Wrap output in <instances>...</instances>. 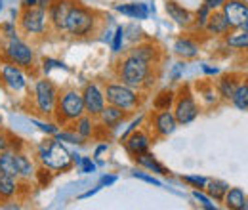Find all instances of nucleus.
<instances>
[{"mask_svg":"<svg viewBox=\"0 0 248 210\" xmlns=\"http://www.w3.org/2000/svg\"><path fill=\"white\" fill-rule=\"evenodd\" d=\"M48 10L34 6V8H23L21 16H19V29L29 36H38L44 34L48 29Z\"/></svg>","mask_w":248,"mask_h":210,"instance_id":"6e6552de","label":"nucleus"},{"mask_svg":"<svg viewBox=\"0 0 248 210\" xmlns=\"http://www.w3.org/2000/svg\"><path fill=\"white\" fill-rule=\"evenodd\" d=\"M117 181V176H103L101 180H99V185L103 187V185H113Z\"/></svg>","mask_w":248,"mask_h":210,"instance_id":"09e8293b","label":"nucleus"},{"mask_svg":"<svg viewBox=\"0 0 248 210\" xmlns=\"http://www.w3.org/2000/svg\"><path fill=\"white\" fill-rule=\"evenodd\" d=\"M115 10L121 12L123 16H128L132 19H145L149 14L147 4L143 2H128V4H115Z\"/></svg>","mask_w":248,"mask_h":210,"instance_id":"f3484780","label":"nucleus"},{"mask_svg":"<svg viewBox=\"0 0 248 210\" xmlns=\"http://www.w3.org/2000/svg\"><path fill=\"white\" fill-rule=\"evenodd\" d=\"M141 120H143V117H138V119L134 120V122H132L130 126H128V130H126V132L123 134V138H126V136H130V134H132V132H134V130H136V128H138V126L141 124Z\"/></svg>","mask_w":248,"mask_h":210,"instance_id":"de8ad7c7","label":"nucleus"},{"mask_svg":"<svg viewBox=\"0 0 248 210\" xmlns=\"http://www.w3.org/2000/svg\"><path fill=\"white\" fill-rule=\"evenodd\" d=\"M78 164H80V172H84V174H92V172H95V162H93L90 157H82Z\"/></svg>","mask_w":248,"mask_h":210,"instance_id":"4c0bfd02","label":"nucleus"},{"mask_svg":"<svg viewBox=\"0 0 248 210\" xmlns=\"http://www.w3.org/2000/svg\"><path fill=\"white\" fill-rule=\"evenodd\" d=\"M2 4H4V0H0V12H2Z\"/></svg>","mask_w":248,"mask_h":210,"instance_id":"052dcab7","label":"nucleus"},{"mask_svg":"<svg viewBox=\"0 0 248 210\" xmlns=\"http://www.w3.org/2000/svg\"><path fill=\"white\" fill-rule=\"evenodd\" d=\"M38 6V0H21V8H34Z\"/></svg>","mask_w":248,"mask_h":210,"instance_id":"603ef678","label":"nucleus"},{"mask_svg":"<svg viewBox=\"0 0 248 210\" xmlns=\"http://www.w3.org/2000/svg\"><path fill=\"white\" fill-rule=\"evenodd\" d=\"M75 124H77V134L80 136V138H88V136H92L93 134V120H92V115H82V117H78V119L75 120Z\"/></svg>","mask_w":248,"mask_h":210,"instance_id":"7c9ffc66","label":"nucleus"},{"mask_svg":"<svg viewBox=\"0 0 248 210\" xmlns=\"http://www.w3.org/2000/svg\"><path fill=\"white\" fill-rule=\"evenodd\" d=\"M103 151H107V145H99V147L95 149V157H99V155H101Z\"/></svg>","mask_w":248,"mask_h":210,"instance_id":"4d7b16f0","label":"nucleus"},{"mask_svg":"<svg viewBox=\"0 0 248 210\" xmlns=\"http://www.w3.org/2000/svg\"><path fill=\"white\" fill-rule=\"evenodd\" d=\"M204 189H206V193H208L214 201H223V197H225V193H227L229 185L221 180H206Z\"/></svg>","mask_w":248,"mask_h":210,"instance_id":"c756f323","label":"nucleus"},{"mask_svg":"<svg viewBox=\"0 0 248 210\" xmlns=\"http://www.w3.org/2000/svg\"><path fill=\"white\" fill-rule=\"evenodd\" d=\"M208 17H210V8L204 4V6H201V10H199V14H197V25H199V29H204Z\"/></svg>","mask_w":248,"mask_h":210,"instance_id":"c9c22d12","label":"nucleus"},{"mask_svg":"<svg viewBox=\"0 0 248 210\" xmlns=\"http://www.w3.org/2000/svg\"><path fill=\"white\" fill-rule=\"evenodd\" d=\"M58 97H60V90H58V86L50 79H38L34 82V88H32V105H34V111L38 115L52 117L56 113Z\"/></svg>","mask_w":248,"mask_h":210,"instance_id":"f03ea898","label":"nucleus"},{"mask_svg":"<svg viewBox=\"0 0 248 210\" xmlns=\"http://www.w3.org/2000/svg\"><path fill=\"white\" fill-rule=\"evenodd\" d=\"M184 181L195 185V187H204L206 185V178H201V176H184Z\"/></svg>","mask_w":248,"mask_h":210,"instance_id":"c03bdc74","label":"nucleus"},{"mask_svg":"<svg viewBox=\"0 0 248 210\" xmlns=\"http://www.w3.org/2000/svg\"><path fill=\"white\" fill-rule=\"evenodd\" d=\"M97 117H99V120H101L103 126H107V128H115V126H119V124L124 120L126 113H124V109H121V107L107 105V107H103V111H101Z\"/></svg>","mask_w":248,"mask_h":210,"instance_id":"a211bd4d","label":"nucleus"},{"mask_svg":"<svg viewBox=\"0 0 248 210\" xmlns=\"http://www.w3.org/2000/svg\"><path fill=\"white\" fill-rule=\"evenodd\" d=\"M52 67H60V69H65L62 61H54V60H44V73H48Z\"/></svg>","mask_w":248,"mask_h":210,"instance_id":"49530a36","label":"nucleus"},{"mask_svg":"<svg viewBox=\"0 0 248 210\" xmlns=\"http://www.w3.org/2000/svg\"><path fill=\"white\" fill-rule=\"evenodd\" d=\"M34 178H36L40 187H46L52 181V170L48 166H42L40 164V168H36V172H34Z\"/></svg>","mask_w":248,"mask_h":210,"instance_id":"473e14b6","label":"nucleus"},{"mask_svg":"<svg viewBox=\"0 0 248 210\" xmlns=\"http://www.w3.org/2000/svg\"><path fill=\"white\" fill-rule=\"evenodd\" d=\"M0 32H2L6 38H14V36H17L16 23H14V21H6V23H2V25H0Z\"/></svg>","mask_w":248,"mask_h":210,"instance_id":"e433bc0d","label":"nucleus"},{"mask_svg":"<svg viewBox=\"0 0 248 210\" xmlns=\"http://www.w3.org/2000/svg\"><path fill=\"white\" fill-rule=\"evenodd\" d=\"M151 122H153V130L156 132V136H168L178 126V120L174 117V113H170V109L168 111H155L151 117Z\"/></svg>","mask_w":248,"mask_h":210,"instance_id":"4468645a","label":"nucleus"},{"mask_svg":"<svg viewBox=\"0 0 248 210\" xmlns=\"http://www.w3.org/2000/svg\"><path fill=\"white\" fill-rule=\"evenodd\" d=\"M176 109H174V117L180 124H189L197 119L199 115V107L195 103V97L193 94L189 92V88H182L180 96H176V101H174Z\"/></svg>","mask_w":248,"mask_h":210,"instance_id":"9b49d317","label":"nucleus"},{"mask_svg":"<svg viewBox=\"0 0 248 210\" xmlns=\"http://www.w3.org/2000/svg\"><path fill=\"white\" fill-rule=\"evenodd\" d=\"M0 176H2V170H0Z\"/></svg>","mask_w":248,"mask_h":210,"instance_id":"e2e57ef3","label":"nucleus"},{"mask_svg":"<svg viewBox=\"0 0 248 210\" xmlns=\"http://www.w3.org/2000/svg\"><path fill=\"white\" fill-rule=\"evenodd\" d=\"M17 191H19V181H17V178L6 176V174L0 176V199L2 201H8V199L16 197Z\"/></svg>","mask_w":248,"mask_h":210,"instance_id":"4be33fe9","label":"nucleus"},{"mask_svg":"<svg viewBox=\"0 0 248 210\" xmlns=\"http://www.w3.org/2000/svg\"><path fill=\"white\" fill-rule=\"evenodd\" d=\"M0 82L2 86L12 94H21L27 88V75L25 69L12 63V61H2L0 63Z\"/></svg>","mask_w":248,"mask_h":210,"instance_id":"1a4fd4ad","label":"nucleus"},{"mask_svg":"<svg viewBox=\"0 0 248 210\" xmlns=\"http://www.w3.org/2000/svg\"><path fill=\"white\" fill-rule=\"evenodd\" d=\"M174 52H176L180 58H184V60H191V58H195V56L199 54V46H197L191 38L182 36V38H178V40L174 42Z\"/></svg>","mask_w":248,"mask_h":210,"instance_id":"aec40b11","label":"nucleus"},{"mask_svg":"<svg viewBox=\"0 0 248 210\" xmlns=\"http://www.w3.org/2000/svg\"><path fill=\"white\" fill-rule=\"evenodd\" d=\"M82 101H84V111L92 117H97L105 107V94L99 90L97 84L90 82L82 90Z\"/></svg>","mask_w":248,"mask_h":210,"instance_id":"f8f14e48","label":"nucleus"},{"mask_svg":"<svg viewBox=\"0 0 248 210\" xmlns=\"http://www.w3.org/2000/svg\"><path fill=\"white\" fill-rule=\"evenodd\" d=\"M221 14L227 19L231 29H245L248 23V2L247 0H223Z\"/></svg>","mask_w":248,"mask_h":210,"instance_id":"9d476101","label":"nucleus"},{"mask_svg":"<svg viewBox=\"0 0 248 210\" xmlns=\"http://www.w3.org/2000/svg\"><path fill=\"white\" fill-rule=\"evenodd\" d=\"M204 29L208 31L210 34H223V32H227L229 25H227V19H225V16L221 12H212L208 21H206V25H204Z\"/></svg>","mask_w":248,"mask_h":210,"instance_id":"412c9836","label":"nucleus"},{"mask_svg":"<svg viewBox=\"0 0 248 210\" xmlns=\"http://www.w3.org/2000/svg\"><path fill=\"white\" fill-rule=\"evenodd\" d=\"M123 40H124V29L123 27H117V31H115V40H113V52H121Z\"/></svg>","mask_w":248,"mask_h":210,"instance_id":"a19ab883","label":"nucleus"},{"mask_svg":"<svg viewBox=\"0 0 248 210\" xmlns=\"http://www.w3.org/2000/svg\"><path fill=\"white\" fill-rule=\"evenodd\" d=\"M245 31H248V23H247V25H245Z\"/></svg>","mask_w":248,"mask_h":210,"instance_id":"680f3d73","label":"nucleus"},{"mask_svg":"<svg viewBox=\"0 0 248 210\" xmlns=\"http://www.w3.org/2000/svg\"><path fill=\"white\" fill-rule=\"evenodd\" d=\"M103 94H105V99H107L109 105L121 107L124 111H130V109L140 105V97H138L140 94L136 92V88H132V86H128L124 82H121V84H117V82L107 84Z\"/></svg>","mask_w":248,"mask_h":210,"instance_id":"0eeeda50","label":"nucleus"},{"mask_svg":"<svg viewBox=\"0 0 248 210\" xmlns=\"http://www.w3.org/2000/svg\"><path fill=\"white\" fill-rule=\"evenodd\" d=\"M182 71H184V65H182V63H178V67H176V69H174V73H172V79L176 81V79L180 77V73H182Z\"/></svg>","mask_w":248,"mask_h":210,"instance_id":"864d4df0","label":"nucleus"},{"mask_svg":"<svg viewBox=\"0 0 248 210\" xmlns=\"http://www.w3.org/2000/svg\"><path fill=\"white\" fill-rule=\"evenodd\" d=\"M174 101H176V92L168 90V88L160 90L153 99V109L155 111H168L174 105Z\"/></svg>","mask_w":248,"mask_h":210,"instance_id":"b1692460","label":"nucleus"},{"mask_svg":"<svg viewBox=\"0 0 248 210\" xmlns=\"http://www.w3.org/2000/svg\"><path fill=\"white\" fill-rule=\"evenodd\" d=\"M2 124H4V119H2V115H0V128H2Z\"/></svg>","mask_w":248,"mask_h":210,"instance_id":"bf43d9fd","label":"nucleus"},{"mask_svg":"<svg viewBox=\"0 0 248 210\" xmlns=\"http://www.w3.org/2000/svg\"><path fill=\"white\" fill-rule=\"evenodd\" d=\"M134 178H138V180H143L147 181V183H151V185H156V187H160V181L153 178V176H147V174H143V172H134Z\"/></svg>","mask_w":248,"mask_h":210,"instance_id":"a18cd8bd","label":"nucleus"},{"mask_svg":"<svg viewBox=\"0 0 248 210\" xmlns=\"http://www.w3.org/2000/svg\"><path fill=\"white\" fill-rule=\"evenodd\" d=\"M199 92H202V96H204V99L208 103L216 101V94H214V84L212 82H201L199 84Z\"/></svg>","mask_w":248,"mask_h":210,"instance_id":"72a5a7b5","label":"nucleus"},{"mask_svg":"<svg viewBox=\"0 0 248 210\" xmlns=\"http://www.w3.org/2000/svg\"><path fill=\"white\" fill-rule=\"evenodd\" d=\"M56 140H60V142H69V144H80L84 138H80L77 132H75V134H71V132H58V134H56Z\"/></svg>","mask_w":248,"mask_h":210,"instance_id":"f704fd0d","label":"nucleus"},{"mask_svg":"<svg viewBox=\"0 0 248 210\" xmlns=\"http://www.w3.org/2000/svg\"><path fill=\"white\" fill-rule=\"evenodd\" d=\"M237 84H239L237 75H223V77L217 81V92H219L221 97L231 99V96H233V92L237 88Z\"/></svg>","mask_w":248,"mask_h":210,"instance_id":"a878e982","label":"nucleus"},{"mask_svg":"<svg viewBox=\"0 0 248 210\" xmlns=\"http://www.w3.org/2000/svg\"><path fill=\"white\" fill-rule=\"evenodd\" d=\"M130 54H134V56H138V58L145 60L147 63H156V61H158V50H156V46H153L151 42H145V44H138V46H134Z\"/></svg>","mask_w":248,"mask_h":210,"instance_id":"5701e85b","label":"nucleus"},{"mask_svg":"<svg viewBox=\"0 0 248 210\" xmlns=\"http://www.w3.org/2000/svg\"><path fill=\"white\" fill-rule=\"evenodd\" d=\"M10 149L14 151V153H17V151H23V149H25V144H23V140H21L19 136H12V134H10Z\"/></svg>","mask_w":248,"mask_h":210,"instance_id":"79ce46f5","label":"nucleus"},{"mask_svg":"<svg viewBox=\"0 0 248 210\" xmlns=\"http://www.w3.org/2000/svg\"><path fill=\"white\" fill-rule=\"evenodd\" d=\"M95 14L92 10L75 4L67 16V23H65V31L73 36H88L92 34L95 29Z\"/></svg>","mask_w":248,"mask_h":210,"instance_id":"20e7f679","label":"nucleus"},{"mask_svg":"<svg viewBox=\"0 0 248 210\" xmlns=\"http://www.w3.org/2000/svg\"><path fill=\"white\" fill-rule=\"evenodd\" d=\"M204 4H206L210 10H216V8H219V6L223 4V0H204Z\"/></svg>","mask_w":248,"mask_h":210,"instance_id":"8fccbe9b","label":"nucleus"},{"mask_svg":"<svg viewBox=\"0 0 248 210\" xmlns=\"http://www.w3.org/2000/svg\"><path fill=\"white\" fill-rule=\"evenodd\" d=\"M36 126H38V130H42V132H46V134H58L60 130H58V126L56 124H52V122H42V120H32Z\"/></svg>","mask_w":248,"mask_h":210,"instance_id":"58836bf2","label":"nucleus"},{"mask_svg":"<svg viewBox=\"0 0 248 210\" xmlns=\"http://www.w3.org/2000/svg\"><path fill=\"white\" fill-rule=\"evenodd\" d=\"M202 69H204V73H208V75H216V73H217V69H216V67L212 69V67H206V65H204Z\"/></svg>","mask_w":248,"mask_h":210,"instance_id":"6e6d98bb","label":"nucleus"},{"mask_svg":"<svg viewBox=\"0 0 248 210\" xmlns=\"http://www.w3.org/2000/svg\"><path fill=\"white\" fill-rule=\"evenodd\" d=\"M14 157H16V168H17V178H21V180H31L34 178V172H36V168H34V164H32V161L23 153V151H17V153H14Z\"/></svg>","mask_w":248,"mask_h":210,"instance_id":"6ab92c4d","label":"nucleus"},{"mask_svg":"<svg viewBox=\"0 0 248 210\" xmlns=\"http://www.w3.org/2000/svg\"><path fill=\"white\" fill-rule=\"evenodd\" d=\"M231 101L235 103V107H239L241 111H247L248 109V79L245 82H239L237 88L231 96Z\"/></svg>","mask_w":248,"mask_h":210,"instance_id":"c85d7f7f","label":"nucleus"},{"mask_svg":"<svg viewBox=\"0 0 248 210\" xmlns=\"http://www.w3.org/2000/svg\"><path fill=\"white\" fill-rule=\"evenodd\" d=\"M126 140V151L134 157L149 151V145H151V138L145 130H134L130 136L124 138Z\"/></svg>","mask_w":248,"mask_h":210,"instance_id":"2eb2a0df","label":"nucleus"},{"mask_svg":"<svg viewBox=\"0 0 248 210\" xmlns=\"http://www.w3.org/2000/svg\"><path fill=\"white\" fill-rule=\"evenodd\" d=\"M10 149V132L0 128V151Z\"/></svg>","mask_w":248,"mask_h":210,"instance_id":"37998d69","label":"nucleus"},{"mask_svg":"<svg viewBox=\"0 0 248 210\" xmlns=\"http://www.w3.org/2000/svg\"><path fill=\"white\" fill-rule=\"evenodd\" d=\"M0 170H2V174H6V176H14V178H17L16 157H14V151L12 149L0 151Z\"/></svg>","mask_w":248,"mask_h":210,"instance_id":"393cba45","label":"nucleus"},{"mask_svg":"<svg viewBox=\"0 0 248 210\" xmlns=\"http://www.w3.org/2000/svg\"><path fill=\"white\" fill-rule=\"evenodd\" d=\"M223 203L225 207L231 210H241L243 209V203H245V193L241 187H233V189H227L225 197H223Z\"/></svg>","mask_w":248,"mask_h":210,"instance_id":"cd10ccee","label":"nucleus"},{"mask_svg":"<svg viewBox=\"0 0 248 210\" xmlns=\"http://www.w3.org/2000/svg\"><path fill=\"white\" fill-rule=\"evenodd\" d=\"M36 157H38L40 164H42V166H48L50 170L67 172V170L73 168L71 153L63 147L60 140H46L42 145H38Z\"/></svg>","mask_w":248,"mask_h":210,"instance_id":"f257e3e1","label":"nucleus"},{"mask_svg":"<svg viewBox=\"0 0 248 210\" xmlns=\"http://www.w3.org/2000/svg\"><path fill=\"white\" fill-rule=\"evenodd\" d=\"M50 4H52V0H38V6H40V8H44V10H48V8H50Z\"/></svg>","mask_w":248,"mask_h":210,"instance_id":"5fc2aeb1","label":"nucleus"},{"mask_svg":"<svg viewBox=\"0 0 248 210\" xmlns=\"http://www.w3.org/2000/svg\"><path fill=\"white\" fill-rule=\"evenodd\" d=\"M84 111V101H82V92L69 88L60 94L58 105H56V122L65 124V122H75L78 117H82Z\"/></svg>","mask_w":248,"mask_h":210,"instance_id":"7ed1b4c3","label":"nucleus"},{"mask_svg":"<svg viewBox=\"0 0 248 210\" xmlns=\"http://www.w3.org/2000/svg\"><path fill=\"white\" fill-rule=\"evenodd\" d=\"M166 14H168L178 25H182V27H189V25L195 23L193 14H191L187 8L180 6L178 2H174V0H168V2H166Z\"/></svg>","mask_w":248,"mask_h":210,"instance_id":"dca6fc26","label":"nucleus"},{"mask_svg":"<svg viewBox=\"0 0 248 210\" xmlns=\"http://www.w3.org/2000/svg\"><path fill=\"white\" fill-rule=\"evenodd\" d=\"M243 210H248V201L245 199V203H243Z\"/></svg>","mask_w":248,"mask_h":210,"instance_id":"13d9d810","label":"nucleus"},{"mask_svg":"<svg viewBox=\"0 0 248 210\" xmlns=\"http://www.w3.org/2000/svg\"><path fill=\"white\" fill-rule=\"evenodd\" d=\"M2 56L6 61H12L23 69H32V65H34V50L19 36L6 40L4 48H2Z\"/></svg>","mask_w":248,"mask_h":210,"instance_id":"423d86ee","label":"nucleus"},{"mask_svg":"<svg viewBox=\"0 0 248 210\" xmlns=\"http://www.w3.org/2000/svg\"><path fill=\"white\" fill-rule=\"evenodd\" d=\"M73 6H75L73 0H52V4L48 8V21L52 23V27L56 31H60V32L65 31L67 16Z\"/></svg>","mask_w":248,"mask_h":210,"instance_id":"ddd939ff","label":"nucleus"},{"mask_svg":"<svg viewBox=\"0 0 248 210\" xmlns=\"http://www.w3.org/2000/svg\"><path fill=\"white\" fill-rule=\"evenodd\" d=\"M151 71V63H147L145 60L130 54L126 56L124 61L121 63V71H119V79L123 81L124 84L132 86V88H140L143 86L145 77Z\"/></svg>","mask_w":248,"mask_h":210,"instance_id":"39448f33","label":"nucleus"},{"mask_svg":"<svg viewBox=\"0 0 248 210\" xmlns=\"http://www.w3.org/2000/svg\"><path fill=\"white\" fill-rule=\"evenodd\" d=\"M227 46H231V48H248V31L229 34L227 36Z\"/></svg>","mask_w":248,"mask_h":210,"instance_id":"2f4dec72","label":"nucleus"},{"mask_svg":"<svg viewBox=\"0 0 248 210\" xmlns=\"http://www.w3.org/2000/svg\"><path fill=\"white\" fill-rule=\"evenodd\" d=\"M136 159H138V162H140L143 168H147V170H151V172L162 174V176H166V174H168V170H166V168L156 161L151 153H147V151H145V153H141V155H138Z\"/></svg>","mask_w":248,"mask_h":210,"instance_id":"bb28decb","label":"nucleus"},{"mask_svg":"<svg viewBox=\"0 0 248 210\" xmlns=\"http://www.w3.org/2000/svg\"><path fill=\"white\" fill-rule=\"evenodd\" d=\"M101 189V185H97V187H93V189H90V191H86V193H82L80 195V199H88V197H92V195H95L97 191Z\"/></svg>","mask_w":248,"mask_h":210,"instance_id":"3c124183","label":"nucleus"},{"mask_svg":"<svg viewBox=\"0 0 248 210\" xmlns=\"http://www.w3.org/2000/svg\"><path fill=\"white\" fill-rule=\"evenodd\" d=\"M193 197H195V199H197V201H199V203H201L206 210H216V205H212V203H210V199H208L206 195H202L201 191H195V193H193Z\"/></svg>","mask_w":248,"mask_h":210,"instance_id":"ea45409f","label":"nucleus"}]
</instances>
